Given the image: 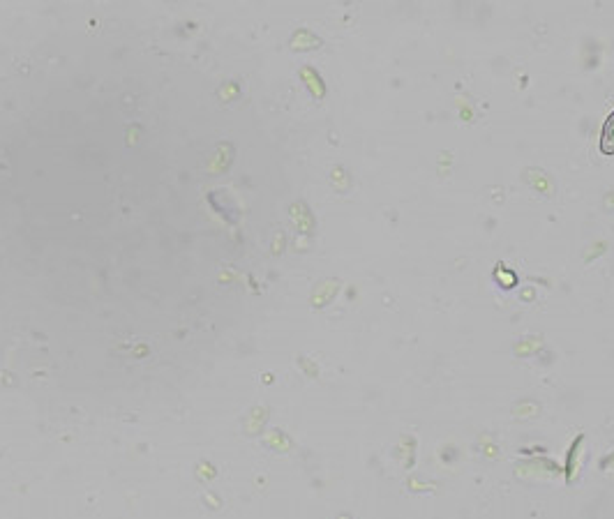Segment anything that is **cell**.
Wrapping results in <instances>:
<instances>
[{"label": "cell", "instance_id": "1", "mask_svg": "<svg viewBox=\"0 0 614 519\" xmlns=\"http://www.w3.org/2000/svg\"><path fill=\"white\" fill-rule=\"evenodd\" d=\"M601 150L605 155L614 153V111L608 116L603 125V134H601Z\"/></svg>", "mask_w": 614, "mask_h": 519}]
</instances>
